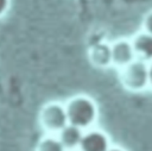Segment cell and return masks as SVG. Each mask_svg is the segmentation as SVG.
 <instances>
[{
    "instance_id": "1",
    "label": "cell",
    "mask_w": 152,
    "mask_h": 151,
    "mask_svg": "<svg viewBox=\"0 0 152 151\" xmlns=\"http://www.w3.org/2000/svg\"><path fill=\"white\" fill-rule=\"evenodd\" d=\"M69 124L87 131L97 120V106L87 95H76L65 103Z\"/></svg>"
},
{
    "instance_id": "2",
    "label": "cell",
    "mask_w": 152,
    "mask_h": 151,
    "mask_svg": "<svg viewBox=\"0 0 152 151\" xmlns=\"http://www.w3.org/2000/svg\"><path fill=\"white\" fill-rule=\"evenodd\" d=\"M38 120L46 134L57 136L69 124L65 105L58 101H51L45 103L39 112Z\"/></svg>"
},
{
    "instance_id": "3",
    "label": "cell",
    "mask_w": 152,
    "mask_h": 151,
    "mask_svg": "<svg viewBox=\"0 0 152 151\" xmlns=\"http://www.w3.org/2000/svg\"><path fill=\"white\" fill-rule=\"evenodd\" d=\"M120 82L131 92H142L150 86L148 63L135 59L125 68L120 69Z\"/></svg>"
},
{
    "instance_id": "4",
    "label": "cell",
    "mask_w": 152,
    "mask_h": 151,
    "mask_svg": "<svg viewBox=\"0 0 152 151\" xmlns=\"http://www.w3.org/2000/svg\"><path fill=\"white\" fill-rule=\"evenodd\" d=\"M108 136L97 128H89L84 131L78 150L80 151H108L110 149Z\"/></svg>"
},
{
    "instance_id": "5",
    "label": "cell",
    "mask_w": 152,
    "mask_h": 151,
    "mask_svg": "<svg viewBox=\"0 0 152 151\" xmlns=\"http://www.w3.org/2000/svg\"><path fill=\"white\" fill-rule=\"evenodd\" d=\"M110 45H112V64H114L116 68L122 69L137 59L132 40L122 38L115 40Z\"/></svg>"
},
{
    "instance_id": "6",
    "label": "cell",
    "mask_w": 152,
    "mask_h": 151,
    "mask_svg": "<svg viewBox=\"0 0 152 151\" xmlns=\"http://www.w3.org/2000/svg\"><path fill=\"white\" fill-rule=\"evenodd\" d=\"M89 61L97 68H107L112 65V45L106 42L91 45L89 49Z\"/></svg>"
},
{
    "instance_id": "7",
    "label": "cell",
    "mask_w": 152,
    "mask_h": 151,
    "mask_svg": "<svg viewBox=\"0 0 152 151\" xmlns=\"http://www.w3.org/2000/svg\"><path fill=\"white\" fill-rule=\"evenodd\" d=\"M132 44L137 59L144 61L146 63L152 62V34L145 31L138 32L133 37Z\"/></svg>"
},
{
    "instance_id": "8",
    "label": "cell",
    "mask_w": 152,
    "mask_h": 151,
    "mask_svg": "<svg viewBox=\"0 0 152 151\" xmlns=\"http://www.w3.org/2000/svg\"><path fill=\"white\" fill-rule=\"evenodd\" d=\"M83 133H84L83 130H81L71 124H68L57 134V137L62 141V144L64 145L66 151H72V150H78Z\"/></svg>"
},
{
    "instance_id": "9",
    "label": "cell",
    "mask_w": 152,
    "mask_h": 151,
    "mask_svg": "<svg viewBox=\"0 0 152 151\" xmlns=\"http://www.w3.org/2000/svg\"><path fill=\"white\" fill-rule=\"evenodd\" d=\"M34 151H66V149L56 134H46L38 141Z\"/></svg>"
},
{
    "instance_id": "10",
    "label": "cell",
    "mask_w": 152,
    "mask_h": 151,
    "mask_svg": "<svg viewBox=\"0 0 152 151\" xmlns=\"http://www.w3.org/2000/svg\"><path fill=\"white\" fill-rule=\"evenodd\" d=\"M142 31L152 34V11H150L142 20Z\"/></svg>"
},
{
    "instance_id": "11",
    "label": "cell",
    "mask_w": 152,
    "mask_h": 151,
    "mask_svg": "<svg viewBox=\"0 0 152 151\" xmlns=\"http://www.w3.org/2000/svg\"><path fill=\"white\" fill-rule=\"evenodd\" d=\"M11 7V0H0V19L5 17Z\"/></svg>"
},
{
    "instance_id": "12",
    "label": "cell",
    "mask_w": 152,
    "mask_h": 151,
    "mask_svg": "<svg viewBox=\"0 0 152 151\" xmlns=\"http://www.w3.org/2000/svg\"><path fill=\"white\" fill-rule=\"evenodd\" d=\"M148 81H150V87H152V62L148 63Z\"/></svg>"
},
{
    "instance_id": "13",
    "label": "cell",
    "mask_w": 152,
    "mask_h": 151,
    "mask_svg": "<svg viewBox=\"0 0 152 151\" xmlns=\"http://www.w3.org/2000/svg\"><path fill=\"white\" fill-rule=\"evenodd\" d=\"M108 151H126V150H124V149H121V147H118V146H112Z\"/></svg>"
},
{
    "instance_id": "14",
    "label": "cell",
    "mask_w": 152,
    "mask_h": 151,
    "mask_svg": "<svg viewBox=\"0 0 152 151\" xmlns=\"http://www.w3.org/2000/svg\"><path fill=\"white\" fill-rule=\"evenodd\" d=\"M72 151H80V150H72Z\"/></svg>"
}]
</instances>
